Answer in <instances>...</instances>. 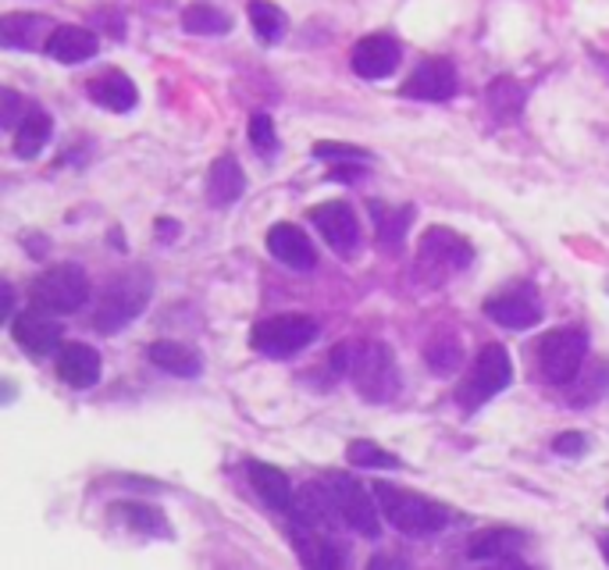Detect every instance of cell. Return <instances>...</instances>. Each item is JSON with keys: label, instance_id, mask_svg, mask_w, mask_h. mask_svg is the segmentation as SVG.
<instances>
[{"label": "cell", "instance_id": "31", "mask_svg": "<svg viewBox=\"0 0 609 570\" xmlns=\"http://www.w3.org/2000/svg\"><path fill=\"white\" fill-rule=\"evenodd\" d=\"M524 86H517L513 79H495L489 86V107L499 118H517L521 107H524Z\"/></svg>", "mask_w": 609, "mask_h": 570}, {"label": "cell", "instance_id": "24", "mask_svg": "<svg viewBox=\"0 0 609 570\" xmlns=\"http://www.w3.org/2000/svg\"><path fill=\"white\" fill-rule=\"evenodd\" d=\"M151 360L154 368L168 371L175 378H196L203 371V357L186 343H175V339H160L151 346Z\"/></svg>", "mask_w": 609, "mask_h": 570}, {"label": "cell", "instance_id": "7", "mask_svg": "<svg viewBox=\"0 0 609 570\" xmlns=\"http://www.w3.org/2000/svg\"><path fill=\"white\" fill-rule=\"evenodd\" d=\"M588 353V335L581 329H552L538 343V375L549 385H571L581 375Z\"/></svg>", "mask_w": 609, "mask_h": 570}, {"label": "cell", "instance_id": "19", "mask_svg": "<svg viewBox=\"0 0 609 570\" xmlns=\"http://www.w3.org/2000/svg\"><path fill=\"white\" fill-rule=\"evenodd\" d=\"M47 58L61 61V64H83L89 58H97L100 39L86 25H58L47 39Z\"/></svg>", "mask_w": 609, "mask_h": 570}, {"label": "cell", "instance_id": "21", "mask_svg": "<svg viewBox=\"0 0 609 570\" xmlns=\"http://www.w3.org/2000/svg\"><path fill=\"white\" fill-rule=\"evenodd\" d=\"M247 474H250L253 492L264 499L267 510H275V513H289L292 510L296 496H292V482H289L286 471H278L271 464H250Z\"/></svg>", "mask_w": 609, "mask_h": 570}, {"label": "cell", "instance_id": "34", "mask_svg": "<svg viewBox=\"0 0 609 570\" xmlns=\"http://www.w3.org/2000/svg\"><path fill=\"white\" fill-rule=\"evenodd\" d=\"M0 100H4V111H0V126H4L8 132H15L22 121H19V115H22V97L15 90H4L0 93Z\"/></svg>", "mask_w": 609, "mask_h": 570}, {"label": "cell", "instance_id": "1", "mask_svg": "<svg viewBox=\"0 0 609 570\" xmlns=\"http://www.w3.org/2000/svg\"><path fill=\"white\" fill-rule=\"evenodd\" d=\"M374 499H378V507H382V518L396 527V532L410 535V538L435 535V532H442L445 524H450V510H445L442 503L417 496V492H406V488L378 482L374 485Z\"/></svg>", "mask_w": 609, "mask_h": 570}, {"label": "cell", "instance_id": "2", "mask_svg": "<svg viewBox=\"0 0 609 570\" xmlns=\"http://www.w3.org/2000/svg\"><path fill=\"white\" fill-rule=\"evenodd\" d=\"M151 293H154V282L143 268L121 271L118 278L107 282L100 304H97V310H93V329L104 335L121 332L126 324H132L143 314V307L151 304Z\"/></svg>", "mask_w": 609, "mask_h": 570}, {"label": "cell", "instance_id": "17", "mask_svg": "<svg viewBox=\"0 0 609 570\" xmlns=\"http://www.w3.org/2000/svg\"><path fill=\"white\" fill-rule=\"evenodd\" d=\"M403 50L392 36H363L354 47V72L360 79H389L399 68Z\"/></svg>", "mask_w": 609, "mask_h": 570}, {"label": "cell", "instance_id": "9", "mask_svg": "<svg viewBox=\"0 0 609 570\" xmlns=\"http://www.w3.org/2000/svg\"><path fill=\"white\" fill-rule=\"evenodd\" d=\"M474 261V247L464 239L456 236L453 228H428V233L421 236V247H417V264L428 268L431 275H453V271H464L467 264Z\"/></svg>", "mask_w": 609, "mask_h": 570}, {"label": "cell", "instance_id": "30", "mask_svg": "<svg viewBox=\"0 0 609 570\" xmlns=\"http://www.w3.org/2000/svg\"><path fill=\"white\" fill-rule=\"evenodd\" d=\"M182 25L186 33H200V36H225L232 29V19L225 15L222 8L214 4H193L182 11Z\"/></svg>", "mask_w": 609, "mask_h": 570}, {"label": "cell", "instance_id": "11", "mask_svg": "<svg viewBox=\"0 0 609 570\" xmlns=\"http://www.w3.org/2000/svg\"><path fill=\"white\" fill-rule=\"evenodd\" d=\"M11 335H15V343L29 353V357H50V353L61 346L64 329L58 314H50L44 307H33V310H22L19 318H11Z\"/></svg>", "mask_w": 609, "mask_h": 570}, {"label": "cell", "instance_id": "15", "mask_svg": "<svg viewBox=\"0 0 609 570\" xmlns=\"http://www.w3.org/2000/svg\"><path fill=\"white\" fill-rule=\"evenodd\" d=\"M521 549H524V535L521 532H510V527H489V532L474 535L467 556L478 563H499V567H524L521 560Z\"/></svg>", "mask_w": 609, "mask_h": 570}, {"label": "cell", "instance_id": "26", "mask_svg": "<svg viewBox=\"0 0 609 570\" xmlns=\"http://www.w3.org/2000/svg\"><path fill=\"white\" fill-rule=\"evenodd\" d=\"M371 218H374V233L382 239V247H399L406 236V225L414 218V207H385L382 200H371Z\"/></svg>", "mask_w": 609, "mask_h": 570}, {"label": "cell", "instance_id": "3", "mask_svg": "<svg viewBox=\"0 0 609 570\" xmlns=\"http://www.w3.org/2000/svg\"><path fill=\"white\" fill-rule=\"evenodd\" d=\"M349 378L368 403H385L399 392V368L385 343L349 346Z\"/></svg>", "mask_w": 609, "mask_h": 570}, {"label": "cell", "instance_id": "10", "mask_svg": "<svg viewBox=\"0 0 609 570\" xmlns=\"http://www.w3.org/2000/svg\"><path fill=\"white\" fill-rule=\"evenodd\" d=\"M485 314L510 332H524V329H535L541 321V304L532 285H510V289L485 300Z\"/></svg>", "mask_w": 609, "mask_h": 570}, {"label": "cell", "instance_id": "14", "mask_svg": "<svg viewBox=\"0 0 609 570\" xmlns=\"http://www.w3.org/2000/svg\"><path fill=\"white\" fill-rule=\"evenodd\" d=\"M292 546H296V556H300L307 567L332 570V567H343L349 560L346 542L332 538L329 532H321V527H296L292 524Z\"/></svg>", "mask_w": 609, "mask_h": 570}, {"label": "cell", "instance_id": "38", "mask_svg": "<svg viewBox=\"0 0 609 570\" xmlns=\"http://www.w3.org/2000/svg\"><path fill=\"white\" fill-rule=\"evenodd\" d=\"M606 510H609V499H606Z\"/></svg>", "mask_w": 609, "mask_h": 570}, {"label": "cell", "instance_id": "22", "mask_svg": "<svg viewBox=\"0 0 609 570\" xmlns=\"http://www.w3.org/2000/svg\"><path fill=\"white\" fill-rule=\"evenodd\" d=\"M89 97L97 100L100 107H107V111H118L126 115L135 107V100H140V93H135V83L126 75V72H104L89 83Z\"/></svg>", "mask_w": 609, "mask_h": 570}, {"label": "cell", "instance_id": "32", "mask_svg": "<svg viewBox=\"0 0 609 570\" xmlns=\"http://www.w3.org/2000/svg\"><path fill=\"white\" fill-rule=\"evenodd\" d=\"M349 464L354 467H368V471H396L399 467V456H392L385 453L382 446H374L368 439H357V442H349Z\"/></svg>", "mask_w": 609, "mask_h": 570}, {"label": "cell", "instance_id": "37", "mask_svg": "<svg viewBox=\"0 0 609 570\" xmlns=\"http://www.w3.org/2000/svg\"><path fill=\"white\" fill-rule=\"evenodd\" d=\"M599 549H602L606 563H609V532H599Z\"/></svg>", "mask_w": 609, "mask_h": 570}, {"label": "cell", "instance_id": "6", "mask_svg": "<svg viewBox=\"0 0 609 570\" xmlns=\"http://www.w3.org/2000/svg\"><path fill=\"white\" fill-rule=\"evenodd\" d=\"M318 335H321V324L314 318L282 314V318L256 321L250 332V346L256 353H264V357L286 360V357H296L300 349H307Z\"/></svg>", "mask_w": 609, "mask_h": 570}, {"label": "cell", "instance_id": "12", "mask_svg": "<svg viewBox=\"0 0 609 570\" xmlns=\"http://www.w3.org/2000/svg\"><path fill=\"white\" fill-rule=\"evenodd\" d=\"M456 90H459L456 68L445 61V58H431V61H421V64L414 68V75L403 83V97L439 104V100L456 97Z\"/></svg>", "mask_w": 609, "mask_h": 570}, {"label": "cell", "instance_id": "13", "mask_svg": "<svg viewBox=\"0 0 609 570\" xmlns=\"http://www.w3.org/2000/svg\"><path fill=\"white\" fill-rule=\"evenodd\" d=\"M310 222L318 225V233L324 236V242H329L335 253H354L357 250L360 225H357V214H354L349 203H343V200L318 203V207L310 211Z\"/></svg>", "mask_w": 609, "mask_h": 570}, {"label": "cell", "instance_id": "35", "mask_svg": "<svg viewBox=\"0 0 609 570\" xmlns=\"http://www.w3.org/2000/svg\"><path fill=\"white\" fill-rule=\"evenodd\" d=\"M314 157H343V161H368V151L360 146H346V143H318Z\"/></svg>", "mask_w": 609, "mask_h": 570}, {"label": "cell", "instance_id": "18", "mask_svg": "<svg viewBox=\"0 0 609 570\" xmlns=\"http://www.w3.org/2000/svg\"><path fill=\"white\" fill-rule=\"evenodd\" d=\"M267 250L275 253L278 264H286L292 271H310L318 264V250L310 247V239L300 225H289L282 222L267 233Z\"/></svg>", "mask_w": 609, "mask_h": 570}, {"label": "cell", "instance_id": "27", "mask_svg": "<svg viewBox=\"0 0 609 570\" xmlns=\"http://www.w3.org/2000/svg\"><path fill=\"white\" fill-rule=\"evenodd\" d=\"M247 15H250V25H253V33L261 36L264 44H278V39L286 36V29H289V19H286V11H282V8H275V4H267V0H250Z\"/></svg>", "mask_w": 609, "mask_h": 570}, {"label": "cell", "instance_id": "28", "mask_svg": "<svg viewBox=\"0 0 609 570\" xmlns=\"http://www.w3.org/2000/svg\"><path fill=\"white\" fill-rule=\"evenodd\" d=\"M425 360H428V368L435 371V375H453L459 364H464V346H459V335L439 332L425 346Z\"/></svg>", "mask_w": 609, "mask_h": 570}, {"label": "cell", "instance_id": "29", "mask_svg": "<svg viewBox=\"0 0 609 570\" xmlns=\"http://www.w3.org/2000/svg\"><path fill=\"white\" fill-rule=\"evenodd\" d=\"M115 518L121 524H129L135 535H168V521L165 513L154 510V507H143V503H118L111 507Z\"/></svg>", "mask_w": 609, "mask_h": 570}, {"label": "cell", "instance_id": "33", "mask_svg": "<svg viewBox=\"0 0 609 570\" xmlns=\"http://www.w3.org/2000/svg\"><path fill=\"white\" fill-rule=\"evenodd\" d=\"M250 143H253V151L264 154V157L278 154V132H275V121H271V115L256 111L250 118Z\"/></svg>", "mask_w": 609, "mask_h": 570}, {"label": "cell", "instance_id": "8", "mask_svg": "<svg viewBox=\"0 0 609 570\" xmlns=\"http://www.w3.org/2000/svg\"><path fill=\"white\" fill-rule=\"evenodd\" d=\"M324 488H329L338 521H343L349 532H357L363 538L382 535V521H378L382 507L374 503L371 492L357 478H349V474H329V478H324Z\"/></svg>", "mask_w": 609, "mask_h": 570}, {"label": "cell", "instance_id": "36", "mask_svg": "<svg viewBox=\"0 0 609 570\" xmlns=\"http://www.w3.org/2000/svg\"><path fill=\"white\" fill-rule=\"evenodd\" d=\"M552 450H557L560 456H581L588 450V439L581 436V431H566V436H560L557 442H552Z\"/></svg>", "mask_w": 609, "mask_h": 570}, {"label": "cell", "instance_id": "4", "mask_svg": "<svg viewBox=\"0 0 609 570\" xmlns=\"http://www.w3.org/2000/svg\"><path fill=\"white\" fill-rule=\"evenodd\" d=\"M29 300H33V307H44L58 318L75 314V310H83L89 300L86 271L79 264H58V268L44 271V275L33 282Z\"/></svg>", "mask_w": 609, "mask_h": 570}, {"label": "cell", "instance_id": "5", "mask_svg": "<svg viewBox=\"0 0 609 570\" xmlns=\"http://www.w3.org/2000/svg\"><path fill=\"white\" fill-rule=\"evenodd\" d=\"M513 382V364H510V353L499 346V343H489L478 360H474L470 375L464 378V385L456 392V403L464 406L467 414H474L478 406H485L492 396H499L506 385Z\"/></svg>", "mask_w": 609, "mask_h": 570}, {"label": "cell", "instance_id": "23", "mask_svg": "<svg viewBox=\"0 0 609 570\" xmlns=\"http://www.w3.org/2000/svg\"><path fill=\"white\" fill-rule=\"evenodd\" d=\"M242 189H247V175H242L239 161L236 157H218L211 165L207 175V200L214 207H232V203L242 197Z\"/></svg>", "mask_w": 609, "mask_h": 570}, {"label": "cell", "instance_id": "16", "mask_svg": "<svg viewBox=\"0 0 609 570\" xmlns=\"http://www.w3.org/2000/svg\"><path fill=\"white\" fill-rule=\"evenodd\" d=\"M53 371L64 385L72 389H93L100 382V353L86 343H64L53 360Z\"/></svg>", "mask_w": 609, "mask_h": 570}, {"label": "cell", "instance_id": "20", "mask_svg": "<svg viewBox=\"0 0 609 570\" xmlns=\"http://www.w3.org/2000/svg\"><path fill=\"white\" fill-rule=\"evenodd\" d=\"M58 29L50 19L44 15H22V11H15V15H4L0 19V47L8 50H33V47H47L50 33Z\"/></svg>", "mask_w": 609, "mask_h": 570}, {"label": "cell", "instance_id": "25", "mask_svg": "<svg viewBox=\"0 0 609 570\" xmlns=\"http://www.w3.org/2000/svg\"><path fill=\"white\" fill-rule=\"evenodd\" d=\"M50 132H53L50 115H44V111H25L22 126L15 129V154H19L22 161H33V157L47 146Z\"/></svg>", "mask_w": 609, "mask_h": 570}]
</instances>
